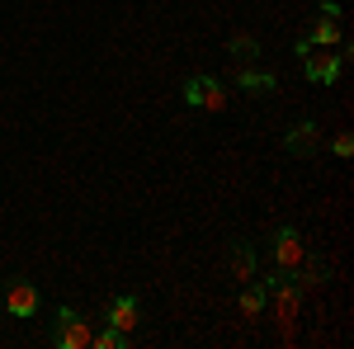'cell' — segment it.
<instances>
[{"label":"cell","instance_id":"cell-1","mask_svg":"<svg viewBox=\"0 0 354 349\" xmlns=\"http://www.w3.org/2000/svg\"><path fill=\"white\" fill-rule=\"evenodd\" d=\"M298 57H302V71H307V81L330 85L335 76H340L345 57H350V43H340V48H312V43L302 38V43H298Z\"/></svg>","mask_w":354,"mask_h":349},{"label":"cell","instance_id":"cell-2","mask_svg":"<svg viewBox=\"0 0 354 349\" xmlns=\"http://www.w3.org/2000/svg\"><path fill=\"white\" fill-rule=\"evenodd\" d=\"M53 340H57L62 349H90L95 330H90V321H85L81 312L62 307V312H57V330H53Z\"/></svg>","mask_w":354,"mask_h":349},{"label":"cell","instance_id":"cell-3","mask_svg":"<svg viewBox=\"0 0 354 349\" xmlns=\"http://www.w3.org/2000/svg\"><path fill=\"white\" fill-rule=\"evenodd\" d=\"M283 147H288L293 156H312V151L322 147V128H317L312 118H302L298 128H288V137H283Z\"/></svg>","mask_w":354,"mask_h":349},{"label":"cell","instance_id":"cell-4","mask_svg":"<svg viewBox=\"0 0 354 349\" xmlns=\"http://www.w3.org/2000/svg\"><path fill=\"white\" fill-rule=\"evenodd\" d=\"M274 260H279V269H298V260H302V236L293 232V227H283L279 236H274Z\"/></svg>","mask_w":354,"mask_h":349},{"label":"cell","instance_id":"cell-5","mask_svg":"<svg viewBox=\"0 0 354 349\" xmlns=\"http://www.w3.org/2000/svg\"><path fill=\"white\" fill-rule=\"evenodd\" d=\"M288 279H298V288H322V283L330 279V265L322 260V255H312V260L302 255V260H298V269H293Z\"/></svg>","mask_w":354,"mask_h":349},{"label":"cell","instance_id":"cell-6","mask_svg":"<svg viewBox=\"0 0 354 349\" xmlns=\"http://www.w3.org/2000/svg\"><path fill=\"white\" fill-rule=\"evenodd\" d=\"M5 307H10V317H33V312H38V288H33V283H10Z\"/></svg>","mask_w":354,"mask_h":349},{"label":"cell","instance_id":"cell-7","mask_svg":"<svg viewBox=\"0 0 354 349\" xmlns=\"http://www.w3.org/2000/svg\"><path fill=\"white\" fill-rule=\"evenodd\" d=\"M307 43H312V48H340V43H345V33H340V19L322 15V19H317V28L307 33Z\"/></svg>","mask_w":354,"mask_h":349},{"label":"cell","instance_id":"cell-8","mask_svg":"<svg viewBox=\"0 0 354 349\" xmlns=\"http://www.w3.org/2000/svg\"><path fill=\"white\" fill-rule=\"evenodd\" d=\"M236 85H241L245 95H274V90H279V81H274L270 71H250V66L236 76Z\"/></svg>","mask_w":354,"mask_h":349},{"label":"cell","instance_id":"cell-9","mask_svg":"<svg viewBox=\"0 0 354 349\" xmlns=\"http://www.w3.org/2000/svg\"><path fill=\"white\" fill-rule=\"evenodd\" d=\"M274 293H279V326L293 330V317H298V288H293V283H279Z\"/></svg>","mask_w":354,"mask_h":349},{"label":"cell","instance_id":"cell-10","mask_svg":"<svg viewBox=\"0 0 354 349\" xmlns=\"http://www.w3.org/2000/svg\"><path fill=\"white\" fill-rule=\"evenodd\" d=\"M232 274H236V279H255V245L250 241L232 245Z\"/></svg>","mask_w":354,"mask_h":349},{"label":"cell","instance_id":"cell-11","mask_svg":"<svg viewBox=\"0 0 354 349\" xmlns=\"http://www.w3.org/2000/svg\"><path fill=\"white\" fill-rule=\"evenodd\" d=\"M109 326H118V330H133V326H137V297H113Z\"/></svg>","mask_w":354,"mask_h":349},{"label":"cell","instance_id":"cell-12","mask_svg":"<svg viewBox=\"0 0 354 349\" xmlns=\"http://www.w3.org/2000/svg\"><path fill=\"white\" fill-rule=\"evenodd\" d=\"M90 345H100V349H123V345H128V330H118V326H104V330H100Z\"/></svg>","mask_w":354,"mask_h":349},{"label":"cell","instance_id":"cell-13","mask_svg":"<svg viewBox=\"0 0 354 349\" xmlns=\"http://www.w3.org/2000/svg\"><path fill=\"white\" fill-rule=\"evenodd\" d=\"M265 297H270V293H265V283H260V288H245V293H241V312H245V317H260Z\"/></svg>","mask_w":354,"mask_h":349},{"label":"cell","instance_id":"cell-14","mask_svg":"<svg viewBox=\"0 0 354 349\" xmlns=\"http://www.w3.org/2000/svg\"><path fill=\"white\" fill-rule=\"evenodd\" d=\"M227 53H232V57H250V62H255V57H260V43H255V38H245V33H236V38L227 43Z\"/></svg>","mask_w":354,"mask_h":349},{"label":"cell","instance_id":"cell-15","mask_svg":"<svg viewBox=\"0 0 354 349\" xmlns=\"http://www.w3.org/2000/svg\"><path fill=\"white\" fill-rule=\"evenodd\" d=\"M208 81H213V76H194V81H185V100H189V104H203V90H208Z\"/></svg>","mask_w":354,"mask_h":349},{"label":"cell","instance_id":"cell-16","mask_svg":"<svg viewBox=\"0 0 354 349\" xmlns=\"http://www.w3.org/2000/svg\"><path fill=\"white\" fill-rule=\"evenodd\" d=\"M203 109H227V90L218 81H208V90H203Z\"/></svg>","mask_w":354,"mask_h":349},{"label":"cell","instance_id":"cell-17","mask_svg":"<svg viewBox=\"0 0 354 349\" xmlns=\"http://www.w3.org/2000/svg\"><path fill=\"white\" fill-rule=\"evenodd\" d=\"M335 156H354V137H350V133L335 137Z\"/></svg>","mask_w":354,"mask_h":349}]
</instances>
